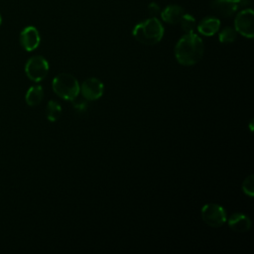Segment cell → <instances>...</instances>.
<instances>
[{
  "mask_svg": "<svg viewBox=\"0 0 254 254\" xmlns=\"http://www.w3.org/2000/svg\"><path fill=\"white\" fill-rule=\"evenodd\" d=\"M49 63L42 56L31 57L25 64V73L29 79L35 82L42 81L49 72Z\"/></svg>",
  "mask_w": 254,
  "mask_h": 254,
  "instance_id": "277c9868",
  "label": "cell"
},
{
  "mask_svg": "<svg viewBox=\"0 0 254 254\" xmlns=\"http://www.w3.org/2000/svg\"><path fill=\"white\" fill-rule=\"evenodd\" d=\"M234 29L237 33L246 38L254 36V13L252 9H244L240 11L234 20Z\"/></svg>",
  "mask_w": 254,
  "mask_h": 254,
  "instance_id": "8992f818",
  "label": "cell"
},
{
  "mask_svg": "<svg viewBox=\"0 0 254 254\" xmlns=\"http://www.w3.org/2000/svg\"><path fill=\"white\" fill-rule=\"evenodd\" d=\"M179 22H180L181 27L184 32H186L187 34L193 33V30L196 26V22H195V19L191 15L184 13Z\"/></svg>",
  "mask_w": 254,
  "mask_h": 254,
  "instance_id": "9a60e30c",
  "label": "cell"
},
{
  "mask_svg": "<svg viewBox=\"0 0 254 254\" xmlns=\"http://www.w3.org/2000/svg\"><path fill=\"white\" fill-rule=\"evenodd\" d=\"M1 24H2V17H1V15H0V26H1Z\"/></svg>",
  "mask_w": 254,
  "mask_h": 254,
  "instance_id": "44dd1931",
  "label": "cell"
},
{
  "mask_svg": "<svg viewBox=\"0 0 254 254\" xmlns=\"http://www.w3.org/2000/svg\"><path fill=\"white\" fill-rule=\"evenodd\" d=\"M41 42L40 33L34 26H28L24 28L20 33V44L22 48L27 52L36 50Z\"/></svg>",
  "mask_w": 254,
  "mask_h": 254,
  "instance_id": "ba28073f",
  "label": "cell"
},
{
  "mask_svg": "<svg viewBox=\"0 0 254 254\" xmlns=\"http://www.w3.org/2000/svg\"><path fill=\"white\" fill-rule=\"evenodd\" d=\"M211 7L222 17H230L240 8L236 0H212Z\"/></svg>",
  "mask_w": 254,
  "mask_h": 254,
  "instance_id": "9c48e42d",
  "label": "cell"
},
{
  "mask_svg": "<svg viewBox=\"0 0 254 254\" xmlns=\"http://www.w3.org/2000/svg\"><path fill=\"white\" fill-rule=\"evenodd\" d=\"M202 220L211 227H220L226 222L225 209L216 203L204 204L200 210Z\"/></svg>",
  "mask_w": 254,
  "mask_h": 254,
  "instance_id": "5b68a950",
  "label": "cell"
},
{
  "mask_svg": "<svg viewBox=\"0 0 254 254\" xmlns=\"http://www.w3.org/2000/svg\"><path fill=\"white\" fill-rule=\"evenodd\" d=\"M71 103H72L73 108L79 112H84L88 108V100L85 99L84 97L78 98V96H77L73 100H71Z\"/></svg>",
  "mask_w": 254,
  "mask_h": 254,
  "instance_id": "ac0fdd59",
  "label": "cell"
},
{
  "mask_svg": "<svg viewBox=\"0 0 254 254\" xmlns=\"http://www.w3.org/2000/svg\"><path fill=\"white\" fill-rule=\"evenodd\" d=\"M44 98V90L41 85H33L31 86L25 95L26 103L29 106H37L39 105Z\"/></svg>",
  "mask_w": 254,
  "mask_h": 254,
  "instance_id": "4fadbf2b",
  "label": "cell"
},
{
  "mask_svg": "<svg viewBox=\"0 0 254 254\" xmlns=\"http://www.w3.org/2000/svg\"><path fill=\"white\" fill-rule=\"evenodd\" d=\"M184 14V9L179 5H169L167 6L161 13V17L163 21L169 24H177L179 23L181 17Z\"/></svg>",
  "mask_w": 254,
  "mask_h": 254,
  "instance_id": "7c38bea8",
  "label": "cell"
},
{
  "mask_svg": "<svg viewBox=\"0 0 254 254\" xmlns=\"http://www.w3.org/2000/svg\"><path fill=\"white\" fill-rule=\"evenodd\" d=\"M220 28V21L214 17H207L202 19L197 25V31L199 34L210 37L213 36Z\"/></svg>",
  "mask_w": 254,
  "mask_h": 254,
  "instance_id": "8fae6325",
  "label": "cell"
},
{
  "mask_svg": "<svg viewBox=\"0 0 254 254\" xmlns=\"http://www.w3.org/2000/svg\"><path fill=\"white\" fill-rule=\"evenodd\" d=\"M54 92L64 100L71 101L78 96L80 86L76 78L66 72H63L54 77L52 82Z\"/></svg>",
  "mask_w": 254,
  "mask_h": 254,
  "instance_id": "3957f363",
  "label": "cell"
},
{
  "mask_svg": "<svg viewBox=\"0 0 254 254\" xmlns=\"http://www.w3.org/2000/svg\"><path fill=\"white\" fill-rule=\"evenodd\" d=\"M80 92L88 101L97 100L104 92V84L96 77H89L82 82Z\"/></svg>",
  "mask_w": 254,
  "mask_h": 254,
  "instance_id": "52a82bcc",
  "label": "cell"
},
{
  "mask_svg": "<svg viewBox=\"0 0 254 254\" xmlns=\"http://www.w3.org/2000/svg\"><path fill=\"white\" fill-rule=\"evenodd\" d=\"M204 52L202 40L193 33L183 36L175 47V56L182 65L190 66L198 63Z\"/></svg>",
  "mask_w": 254,
  "mask_h": 254,
  "instance_id": "6da1fadb",
  "label": "cell"
},
{
  "mask_svg": "<svg viewBox=\"0 0 254 254\" xmlns=\"http://www.w3.org/2000/svg\"><path fill=\"white\" fill-rule=\"evenodd\" d=\"M219 42L223 44H230L233 43L237 38V32L234 28L226 27L219 33Z\"/></svg>",
  "mask_w": 254,
  "mask_h": 254,
  "instance_id": "2e32d148",
  "label": "cell"
},
{
  "mask_svg": "<svg viewBox=\"0 0 254 254\" xmlns=\"http://www.w3.org/2000/svg\"><path fill=\"white\" fill-rule=\"evenodd\" d=\"M236 1L238 2V5L240 8L246 7L250 3V0H236Z\"/></svg>",
  "mask_w": 254,
  "mask_h": 254,
  "instance_id": "ffe728a7",
  "label": "cell"
},
{
  "mask_svg": "<svg viewBox=\"0 0 254 254\" xmlns=\"http://www.w3.org/2000/svg\"><path fill=\"white\" fill-rule=\"evenodd\" d=\"M62 114V107L56 100H50L46 107L47 119L51 122H55Z\"/></svg>",
  "mask_w": 254,
  "mask_h": 254,
  "instance_id": "5bb4252c",
  "label": "cell"
},
{
  "mask_svg": "<svg viewBox=\"0 0 254 254\" xmlns=\"http://www.w3.org/2000/svg\"><path fill=\"white\" fill-rule=\"evenodd\" d=\"M148 12H149V14H150L151 16L155 17V16L160 12V7H159V5H158L157 3H155V2L150 3L149 6H148Z\"/></svg>",
  "mask_w": 254,
  "mask_h": 254,
  "instance_id": "d6986e66",
  "label": "cell"
},
{
  "mask_svg": "<svg viewBox=\"0 0 254 254\" xmlns=\"http://www.w3.org/2000/svg\"><path fill=\"white\" fill-rule=\"evenodd\" d=\"M242 190L245 194L252 197L254 195V177L249 175L246 177L242 183Z\"/></svg>",
  "mask_w": 254,
  "mask_h": 254,
  "instance_id": "e0dca14e",
  "label": "cell"
},
{
  "mask_svg": "<svg viewBox=\"0 0 254 254\" xmlns=\"http://www.w3.org/2000/svg\"><path fill=\"white\" fill-rule=\"evenodd\" d=\"M134 38L144 45H155L159 43L164 36V28L161 22L152 17L137 24L132 32Z\"/></svg>",
  "mask_w": 254,
  "mask_h": 254,
  "instance_id": "7a4b0ae2",
  "label": "cell"
},
{
  "mask_svg": "<svg viewBox=\"0 0 254 254\" xmlns=\"http://www.w3.org/2000/svg\"><path fill=\"white\" fill-rule=\"evenodd\" d=\"M228 225L235 232H247L251 228V220L247 215L237 212L230 216Z\"/></svg>",
  "mask_w": 254,
  "mask_h": 254,
  "instance_id": "30bf717a",
  "label": "cell"
}]
</instances>
